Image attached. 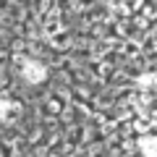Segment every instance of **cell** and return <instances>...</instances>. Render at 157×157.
Returning a JSON list of instances; mask_svg holds the SVG:
<instances>
[{"instance_id":"1","label":"cell","mask_w":157,"mask_h":157,"mask_svg":"<svg viewBox=\"0 0 157 157\" xmlns=\"http://www.w3.org/2000/svg\"><path fill=\"white\" fill-rule=\"evenodd\" d=\"M29 81H42V76H45V71H42V66H34L32 63V68H29Z\"/></svg>"}]
</instances>
